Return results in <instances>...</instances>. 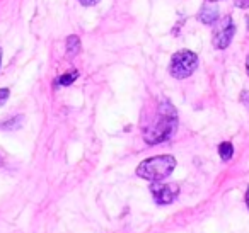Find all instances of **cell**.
<instances>
[{"instance_id": "8992f818", "label": "cell", "mask_w": 249, "mask_h": 233, "mask_svg": "<svg viewBox=\"0 0 249 233\" xmlns=\"http://www.w3.org/2000/svg\"><path fill=\"white\" fill-rule=\"evenodd\" d=\"M198 19H200V22H203V24H213V22L218 21V9L210 4L203 5L200 14H198Z\"/></svg>"}, {"instance_id": "4fadbf2b", "label": "cell", "mask_w": 249, "mask_h": 233, "mask_svg": "<svg viewBox=\"0 0 249 233\" xmlns=\"http://www.w3.org/2000/svg\"><path fill=\"white\" fill-rule=\"evenodd\" d=\"M241 100H242V104H246V106L249 107V90H244V92L241 94Z\"/></svg>"}, {"instance_id": "6da1fadb", "label": "cell", "mask_w": 249, "mask_h": 233, "mask_svg": "<svg viewBox=\"0 0 249 233\" xmlns=\"http://www.w3.org/2000/svg\"><path fill=\"white\" fill-rule=\"evenodd\" d=\"M157 121L156 124L149 126L143 131V140L149 145H157L162 141L169 140L171 134L174 133L178 126V113L176 107L169 102V100H160L159 109H157Z\"/></svg>"}, {"instance_id": "52a82bcc", "label": "cell", "mask_w": 249, "mask_h": 233, "mask_svg": "<svg viewBox=\"0 0 249 233\" xmlns=\"http://www.w3.org/2000/svg\"><path fill=\"white\" fill-rule=\"evenodd\" d=\"M80 39H79V36H75V34H72V36H69L67 38V55L69 56H75V55H79L80 53Z\"/></svg>"}, {"instance_id": "e0dca14e", "label": "cell", "mask_w": 249, "mask_h": 233, "mask_svg": "<svg viewBox=\"0 0 249 233\" xmlns=\"http://www.w3.org/2000/svg\"><path fill=\"white\" fill-rule=\"evenodd\" d=\"M248 28H249V16H248Z\"/></svg>"}, {"instance_id": "ba28073f", "label": "cell", "mask_w": 249, "mask_h": 233, "mask_svg": "<svg viewBox=\"0 0 249 233\" xmlns=\"http://www.w3.org/2000/svg\"><path fill=\"white\" fill-rule=\"evenodd\" d=\"M218 155H220L222 160H231L232 155H234V147H232L231 141H224V143L218 145Z\"/></svg>"}, {"instance_id": "ac0fdd59", "label": "cell", "mask_w": 249, "mask_h": 233, "mask_svg": "<svg viewBox=\"0 0 249 233\" xmlns=\"http://www.w3.org/2000/svg\"><path fill=\"white\" fill-rule=\"evenodd\" d=\"M210 2H217V0H210Z\"/></svg>"}, {"instance_id": "9a60e30c", "label": "cell", "mask_w": 249, "mask_h": 233, "mask_svg": "<svg viewBox=\"0 0 249 233\" xmlns=\"http://www.w3.org/2000/svg\"><path fill=\"white\" fill-rule=\"evenodd\" d=\"M246 72H248V75H249V55H248V60H246Z\"/></svg>"}, {"instance_id": "5b68a950", "label": "cell", "mask_w": 249, "mask_h": 233, "mask_svg": "<svg viewBox=\"0 0 249 233\" xmlns=\"http://www.w3.org/2000/svg\"><path fill=\"white\" fill-rule=\"evenodd\" d=\"M150 192H152V198L157 204H171L179 194V185L157 181L150 184Z\"/></svg>"}, {"instance_id": "30bf717a", "label": "cell", "mask_w": 249, "mask_h": 233, "mask_svg": "<svg viewBox=\"0 0 249 233\" xmlns=\"http://www.w3.org/2000/svg\"><path fill=\"white\" fill-rule=\"evenodd\" d=\"M9 89H0V106H4L5 102H7L9 99Z\"/></svg>"}, {"instance_id": "2e32d148", "label": "cell", "mask_w": 249, "mask_h": 233, "mask_svg": "<svg viewBox=\"0 0 249 233\" xmlns=\"http://www.w3.org/2000/svg\"><path fill=\"white\" fill-rule=\"evenodd\" d=\"M0 63H2V50H0Z\"/></svg>"}, {"instance_id": "277c9868", "label": "cell", "mask_w": 249, "mask_h": 233, "mask_svg": "<svg viewBox=\"0 0 249 233\" xmlns=\"http://www.w3.org/2000/svg\"><path fill=\"white\" fill-rule=\"evenodd\" d=\"M235 26L232 21L231 16H224V17H218L217 24L212 33V43L217 50H225L231 45L232 38H234Z\"/></svg>"}, {"instance_id": "7a4b0ae2", "label": "cell", "mask_w": 249, "mask_h": 233, "mask_svg": "<svg viewBox=\"0 0 249 233\" xmlns=\"http://www.w3.org/2000/svg\"><path fill=\"white\" fill-rule=\"evenodd\" d=\"M176 168V158L173 155H157V157L145 158L137 167V175L143 181L157 182L167 179Z\"/></svg>"}, {"instance_id": "8fae6325", "label": "cell", "mask_w": 249, "mask_h": 233, "mask_svg": "<svg viewBox=\"0 0 249 233\" xmlns=\"http://www.w3.org/2000/svg\"><path fill=\"white\" fill-rule=\"evenodd\" d=\"M234 4L239 9H249V0H234Z\"/></svg>"}, {"instance_id": "9c48e42d", "label": "cell", "mask_w": 249, "mask_h": 233, "mask_svg": "<svg viewBox=\"0 0 249 233\" xmlns=\"http://www.w3.org/2000/svg\"><path fill=\"white\" fill-rule=\"evenodd\" d=\"M77 79H79V72H77V70H72V72L63 73V75L60 77V79H58V85L67 87V85H70V83L75 82Z\"/></svg>"}, {"instance_id": "7c38bea8", "label": "cell", "mask_w": 249, "mask_h": 233, "mask_svg": "<svg viewBox=\"0 0 249 233\" xmlns=\"http://www.w3.org/2000/svg\"><path fill=\"white\" fill-rule=\"evenodd\" d=\"M80 4L86 5V7H92V5H96L97 2H101V0H79Z\"/></svg>"}, {"instance_id": "5bb4252c", "label": "cell", "mask_w": 249, "mask_h": 233, "mask_svg": "<svg viewBox=\"0 0 249 233\" xmlns=\"http://www.w3.org/2000/svg\"><path fill=\"white\" fill-rule=\"evenodd\" d=\"M246 204H248V208H249V185H248V189H246Z\"/></svg>"}, {"instance_id": "3957f363", "label": "cell", "mask_w": 249, "mask_h": 233, "mask_svg": "<svg viewBox=\"0 0 249 233\" xmlns=\"http://www.w3.org/2000/svg\"><path fill=\"white\" fill-rule=\"evenodd\" d=\"M198 67V56L190 50H181L171 58L169 73L174 79H188Z\"/></svg>"}]
</instances>
